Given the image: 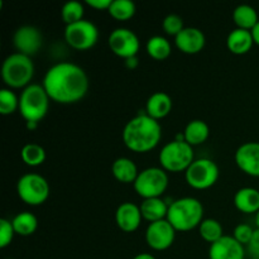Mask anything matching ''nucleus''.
Listing matches in <instances>:
<instances>
[{
    "instance_id": "nucleus-1",
    "label": "nucleus",
    "mask_w": 259,
    "mask_h": 259,
    "mask_svg": "<svg viewBox=\"0 0 259 259\" xmlns=\"http://www.w3.org/2000/svg\"><path fill=\"white\" fill-rule=\"evenodd\" d=\"M42 86L52 101L75 104L88 94L89 77L80 66L72 62H58L48 68Z\"/></svg>"
},
{
    "instance_id": "nucleus-2",
    "label": "nucleus",
    "mask_w": 259,
    "mask_h": 259,
    "mask_svg": "<svg viewBox=\"0 0 259 259\" xmlns=\"http://www.w3.org/2000/svg\"><path fill=\"white\" fill-rule=\"evenodd\" d=\"M162 128L158 120L139 113L128 121L123 131V142L126 148L136 153H147L159 144Z\"/></svg>"
},
{
    "instance_id": "nucleus-3",
    "label": "nucleus",
    "mask_w": 259,
    "mask_h": 259,
    "mask_svg": "<svg viewBox=\"0 0 259 259\" xmlns=\"http://www.w3.org/2000/svg\"><path fill=\"white\" fill-rule=\"evenodd\" d=\"M167 220L176 232H190L204 220V206L195 197H182L169 204Z\"/></svg>"
},
{
    "instance_id": "nucleus-4",
    "label": "nucleus",
    "mask_w": 259,
    "mask_h": 259,
    "mask_svg": "<svg viewBox=\"0 0 259 259\" xmlns=\"http://www.w3.org/2000/svg\"><path fill=\"white\" fill-rule=\"evenodd\" d=\"M34 76L32 58L22 53H12L5 58L2 67V77L10 89H25Z\"/></svg>"
},
{
    "instance_id": "nucleus-5",
    "label": "nucleus",
    "mask_w": 259,
    "mask_h": 259,
    "mask_svg": "<svg viewBox=\"0 0 259 259\" xmlns=\"http://www.w3.org/2000/svg\"><path fill=\"white\" fill-rule=\"evenodd\" d=\"M50 100V96L42 85L30 83L29 86L23 89L19 96V113L24 118L25 123H39L47 115Z\"/></svg>"
},
{
    "instance_id": "nucleus-6",
    "label": "nucleus",
    "mask_w": 259,
    "mask_h": 259,
    "mask_svg": "<svg viewBox=\"0 0 259 259\" xmlns=\"http://www.w3.org/2000/svg\"><path fill=\"white\" fill-rule=\"evenodd\" d=\"M194 161V149L187 142L172 141L159 152V163L162 168L174 174L182 171L186 172Z\"/></svg>"
},
{
    "instance_id": "nucleus-7",
    "label": "nucleus",
    "mask_w": 259,
    "mask_h": 259,
    "mask_svg": "<svg viewBox=\"0 0 259 259\" xmlns=\"http://www.w3.org/2000/svg\"><path fill=\"white\" fill-rule=\"evenodd\" d=\"M18 196L23 202L30 206H38L47 201L50 197V184L38 174H25L18 180Z\"/></svg>"
},
{
    "instance_id": "nucleus-8",
    "label": "nucleus",
    "mask_w": 259,
    "mask_h": 259,
    "mask_svg": "<svg viewBox=\"0 0 259 259\" xmlns=\"http://www.w3.org/2000/svg\"><path fill=\"white\" fill-rule=\"evenodd\" d=\"M133 186L143 200L161 197L168 187V176L163 168L149 167L139 172Z\"/></svg>"
},
{
    "instance_id": "nucleus-9",
    "label": "nucleus",
    "mask_w": 259,
    "mask_h": 259,
    "mask_svg": "<svg viewBox=\"0 0 259 259\" xmlns=\"http://www.w3.org/2000/svg\"><path fill=\"white\" fill-rule=\"evenodd\" d=\"M187 185L195 190H207L217 184L219 167L209 158L195 159L185 172Z\"/></svg>"
},
{
    "instance_id": "nucleus-10",
    "label": "nucleus",
    "mask_w": 259,
    "mask_h": 259,
    "mask_svg": "<svg viewBox=\"0 0 259 259\" xmlns=\"http://www.w3.org/2000/svg\"><path fill=\"white\" fill-rule=\"evenodd\" d=\"M99 29L93 22L82 19L73 24L66 25L65 40L76 51H86L98 43Z\"/></svg>"
},
{
    "instance_id": "nucleus-11",
    "label": "nucleus",
    "mask_w": 259,
    "mask_h": 259,
    "mask_svg": "<svg viewBox=\"0 0 259 259\" xmlns=\"http://www.w3.org/2000/svg\"><path fill=\"white\" fill-rule=\"evenodd\" d=\"M109 47L111 52L118 57L128 60L131 57H136L141 48L139 38L133 30L128 28H116L109 35Z\"/></svg>"
},
{
    "instance_id": "nucleus-12",
    "label": "nucleus",
    "mask_w": 259,
    "mask_h": 259,
    "mask_svg": "<svg viewBox=\"0 0 259 259\" xmlns=\"http://www.w3.org/2000/svg\"><path fill=\"white\" fill-rule=\"evenodd\" d=\"M176 230L168 220H159L151 223L146 230V242L149 248L154 250H166L174 244Z\"/></svg>"
},
{
    "instance_id": "nucleus-13",
    "label": "nucleus",
    "mask_w": 259,
    "mask_h": 259,
    "mask_svg": "<svg viewBox=\"0 0 259 259\" xmlns=\"http://www.w3.org/2000/svg\"><path fill=\"white\" fill-rule=\"evenodd\" d=\"M43 35L37 27L33 25H22L18 28L13 37V45L18 53L32 57L42 47Z\"/></svg>"
},
{
    "instance_id": "nucleus-14",
    "label": "nucleus",
    "mask_w": 259,
    "mask_h": 259,
    "mask_svg": "<svg viewBox=\"0 0 259 259\" xmlns=\"http://www.w3.org/2000/svg\"><path fill=\"white\" fill-rule=\"evenodd\" d=\"M235 163L248 176L259 177V142H247L235 152Z\"/></svg>"
},
{
    "instance_id": "nucleus-15",
    "label": "nucleus",
    "mask_w": 259,
    "mask_h": 259,
    "mask_svg": "<svg viewBox=\"0 0 259 259\" xmlns=\"http://www.w3.org/2000/svg\"><path fill=\"white\" fill-rule=\"evenodd\" d=\"M244 245L234 237L224 235L218 242L212 243L209 249V259H244Z\"/></svg>"
},
{
    "instance_id": "nucleus-16",
    "label": "nucleus",
    "mask_w": 259,
    "mask_h": 259,
    "mask_svg": "<svg viewBox=\"0 0 259 259\" xmlns=\"http://www.w3.org/2000/svg\"><path fill=\"white\" fill-rule=\"evenodd\" d=\"M206 43L202 30L195 27H185L180 34L175 37V45L181 52L186 55H196L201 52Z\"/></svg>"
},
{
    "instance_id": "nucleus-17",
    "label": "nucleus",
    "mask_w": 259,
    "mask_h": 259,
    "mask_svg": "<svg viewBox=\"0 0 259 259\" xmlns=\"http://www.w3.org/2000/svg\"><path fill=\"white\" fill-rule=\"evenodd\" d=\"M142 212L141 207L137 206L133 202H123L119 205L115 212V222L116 225L120 230L125 233H133L141 225Z\"/></svg>"
},
{
    "instance_id": "nucleus-18",
    "label": "nucleus",
    "mask_w": 259,
    "mask_h": 259,
    "mask_svg": "<svg viewBox=\"0 0 259 259\" xmlns=\"http://www.w3.org/2000/svg\"><path fill=\"white\" fill-rule=\"evenodd\" d=\"M172 99L168 94L162 93H154L149 96L146 104V114L154 120H161V119L166 118L172 110Z\"/></svg>"
},
{
    "instance_id": "nucleus-19",
    "label": "nucleus",
    "mask_w": 259,
    "mask_h": 259,
    "mask_svg": "<svg viewBox=\"0 0 259 259\" xmlns=\"http://www.w3.org/2000/svg\"><path fill=\"white\" fill-rule=\"evenodd\" d=\"M253 35L250 30L240 29V28H235L234 30L229 33L227 39L228 50L234 55H245L249 52L253 47Z\"/></svg>"
},
{
    "instance_id": "nucleus-20",
    "label": "nucleus",
    "mask_w": 259,
    "mask_h": 259,
    "mask_svg": "<svg viewBox=\"0 0 259 259\" xmlns=\"http://www.w3.org/2000/svg\"><path fill=\"white\" fill-rule=\"evenodd\" d=\"M234 205L244 214H257L259 211V190L243 187L234 195Z\"/></svg>"
},
{
    "instance_id": "nucleus-21",
    "label": "nucleus",
    "mask_w": 259,
    "mask_h": 259,
    "mask_svg": "<svg viewBox=\"0 0 259 259\" xmlns=\"http://www.w3.org/2000/svg\"><path fill=\"white\" fill-rule=\"evenodd\" d=\"M141 212L143 219L147 222L156 223L159 220L167 219L168 214V205L161 197H154V199H146L141 204Z\"/></svg>"
},
{
    "instance_id": "nucleus-22",
    "label": "nucleus",
    "mask_w": 259,
    "mask_h": 259,
    "mask_svg": "<svg viewBox=\"0 0 259 259\" xmlns=\"http://www.w3.org/2000/svg\"><path fill=\"white\" fill-rule=\"evenodd\" d=\"M111 174L121 184H134L138 177L139 171L137 164L126 157L115 159L111 166Z\"/></svg>"
},
{
    "instance_id": "nucleus-23",
    "label": "nucleus",
    "mask_w": 259,
    "mask_h": 259,
    "mask_svg": "<svg viewBox=\"0 0 259 259\" xmlns=\"http://www.w3.org/2000/svg\"><path fill=\"white\" fill-rule=\"evenodd\" d=\"M185 141L190 144V146H199V144L205 143L210 136V128L204 120L200 119H195L191 120L186 125L184 131Z\"/></svg>"
},
{
    "instance_id": "nucleus-24",
    "label": "nucleus",
    "mask_w": 259,
    "mask_h": 259,
    "mask_svg": "<svg viewBox=\"0 0 259 259\" xmlns=\"http://www.w3.org/2000/svg\"><path fill=\"white\" fill-rule=\"evenodd\" d=\"M233 20L238 28L245 30H252L259 22L258 14L254 8L247 4L238 5L235 8L233 12Z\"/></svg>"
},
{
    "instance_id": "nucleus-25",
    "label": "nucleus",
    "mask_w": 259,
    "mask_h": 259,
    "mask_svg": "<svg viewBox=\"0 0 259 259\" xmlns=\"http://www.w3.org/2000/svg\"><path fill=\"white\" fill-rule=\"evenodd\" d=\"M12 223L15 234L22 235V237H29V235L34 234L38 228V219L35 218L34 214L29 211L19 212L12 220Z\"/></svg>"
},
{
    "instance_id": "nucleus-26",
    "label": "nucleus",
    "mask_w": 259,
    "mask_h": 259,
    "mask_svg": "<svg viewBox=\"0 0 259 259\" xmlns=\"http://www.w3.org/2000/svg\"><path fill=\"white\" fill-rule=\"evenodd\" d=\"M147 53L149 57H152L156 61H163L169 57L171 55V43L162 35H154L151 37L147 42L146 46Z\"/></svg>"
},
{
    "instance_id": "nucleus-27",
    "label": "nucleus",
    "mask_w": 259,
    "mask_h": 259,
    "mask_svg": "<svg viewBox=\"0 0 259 259\" xmlns=\"http://www.w3.org/2000/svg\"><path fill=\"white\" fill-rule=\"evenodd\" d=\"M136 4L132 0H113L109 14L118 22H126L136 14Z\"/></svg>"
},
{
    "instance_id": "nucleus-28",
    "label": "nucleus",
    "mask_w": 259,
    "mask_h": 259,
    "mask_svg": "<svg viewBox=\"0 0 259 259\" xmlns=\"http://www.w3.org/2000/svg\"><path fill=\"white\" fill-rule=\"evenodd\" d=\"M23 162L29 167H38L46 161V151L37 143L25 144L20 152Z\"/></svg>"
},
{
    "instance_id": "nucleus-29",
    "label": "nucleus",
    "mask_w": 259,
    "mask_h": 259,
    "mask_svg": "<svg viewBox=\"0 0 259 259\" xmlns=\"http://www.w3.org/2000/svg\"><path fill=\"white\" fill-rule=\"evenodd\" d=\"M200 237L207 243L212 244V243L218 242L220 238L224 237V229L223 225L220 224L218 220L215 219H204L199 227Z\"/></svg>"
},
{
    "instance_id": "nucleus-30",
    "label": "nucleus",
    "mask_w": 259,
    "mask_h": 259,
    "mask_svg": "<svg viewBox=\"0 0 259 259\" xmlns=\"http://www.w3.org/2000/svg\"><path fill=\"white\" fill-rule=\"evenodd\" d=\"M83 5L80 2H68L61 9V17L62 20L66 23V25L73 24V23H77L80 20L83 19Z\"/></svg>"
},
{
    "instance_id": "nucleus-31",
    "label": "nucleus",
    "mask_w": 259,
    "mask_h": 259,
    "mask_svg": "<svg viewBox=\"0 0 259 259\" xmlns=\"http://www.w3.org/2000/svg\"><path fill=\"white\" fill-rule=\"evenodd\" d=\"M19 110V98L10 89L0 90V114L10 115Z\"/></svg>"
},
{
    "instance_id": "nucleus-32",
    "label": "nucleus",
    "mask_w": 259,
    "mask_h": 259,
    "mask_svg": "<svg viewBox=\"0 0 259 259\" xmlns=\"http://www.w3.org/2000/svg\"><path fill=\"white\" fill-rule=\"evenodd\" d=\"M162 27H163V30L167 34L176 37L177 34H180L185 29L184 19L177 14H169L163 19Z\"/></svg>"
},
{
    "instance_id": "nucleus-33",
    "label": "nucleus",
    "mask_w": 259,
    "mask_h": 259,
    "mask_svg": "<svg viewBox=\"0 0 259 259\" xmlns=\"http://www.w3.org/2000/svg\"><path fill=\"white\" fill-rule=\"evenodd\" d=\"M15 235V230L13 228V223L8 219H0V248H7L13 242Z\"/></svg>"
},
{
    "instance_id": "nucleus-34",
    "label": "nucleus",
    "mask_w": 259,
    "mask_h": 259,
    "mask_svg": "<svg viewBox=\"0 0 259 259\" xmlns=\"http://www.w3.org/2000/svg\"><path fill=\"white\" fill-rule=\"evenodd\" d=\"M253 233H254V229H253L250 225L248 224H239L234 229V235L233 237L243 245H248L252 240Z\"/></svg>"
},
{
    "instance_id": "nucleus-35",
    "label": "nucleus",
    "mask_w": 259,
    "mask_h": 259,
    "mask_svg": "<svg viewBox=\"0 0 259 259\" xmlns=\"http://www.w3.org/2000/svg\"><path fill=\"white\" fill-rule=\"evenodd\" d=\"M111 3L113 0H86V4L96 10H109Z\"/></svg>"
},
{
    "instance_id": "nucleus-36",
    "label": "nucleus",
    "mask_w": 259,
    "mask_h": 259,
    "mask_svg": "<svg viewBox=\"0 0 259 259\" xmlns=\"http://www.w3.org/2000/svg\"><path fill=\"white\" fill-rule=\"evenodd\" d=\"M124 62H125V67L129 68V70H134V68L138 67V65H139V61H138V58H137V56L136 57L128 58V60H125Z\"/></svg>"
},
{
    "instance_id": "nucleus-37",
    "label": "nucleus",
    "mask_w": 259,
    "mask_h": 259,
    "mask_svg": "<svg viewBox=\"0 0 259 259\" xmlns=\"http://www.w3.org/2000/svg\"><path fill=\"white\" fill-rule=\"evenodd\" d=\"M252 35H253V39H254V43L255 45L259 46V22L257 23V25H255L254 28H253L252 30Z\"/></svg>"
},
{
    "instance_id": "nucleus-38",
    "label": "nucleus",
    "mask_w": 259,
    "mask_h": 259,
    "mask_svg": "<svg viewBox=\"0 0 259 259\" xmlns=\"http://www.w3.org/2000/svg\"><path fill=\"white\" fill-rule=\"evenodd\" d=\"M133 259H156V257L149 253H141V254H137Z\"/></svg>"
},
{
    "instance_id": "nucleus-39",
    "label": "nucleus",
    "mask_w": 259,
    "mask_h": 259,
    "mask_svg": "<svg viewBox=\"0 0 259 259\" xmlns=\"http://www.w3.org/2000/svg\"><path fill=\"white\" fill-rule=\"evenodd\" d=\"M25 125H27L28 131H30V132L35 131V129L38 128V123H34V121H28V123L25 124Z\"/></svg>"
},
{
    "instance_id": "nucleus-40",
    "label": "nucleus",
    "mask_w": 259,
    "mask_h": 259,
    "mask_svg": "<svg viewBox=\"0 0 259 259\" xmlns=\"http://www.w3.org/2000/svg\"><path fill=\"white\" fill-rule=\"evenodd\" d=\"M255 224H257V228L259 229V211L255 214Z\"/></svg>"
},
{
    "instance_id": "nucleus-41",
    "label": "nucleus",
    "mask_w": 259,
    "mask_h": 259,
    "mask_svg": "<svg viewBox=\"0 0 259 259\" xmlns=\"http://www.w3.org/2000/svg\"><path fill=\"white\" fill-rule=\"evenodd\" d=\"M258 190H259V189H258Z\"/></svg>"
}]
</instances>
